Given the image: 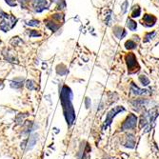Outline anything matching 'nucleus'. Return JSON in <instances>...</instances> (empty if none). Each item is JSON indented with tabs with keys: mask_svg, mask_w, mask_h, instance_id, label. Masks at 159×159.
I'll list each match as a JSON object with an SVG mask.
<instances>
[{
	"mask_svg": "<svg viewBox=\"0 0 159 159\" xmlns=\"http://www.w3.org/2000/svg\"><path fill=\"white\" fill-rule=\"evenodd\" d=\"M60 100L63 108L64 116L68 127H71L75 122V111L73 105V92L70 87L64 85L60 92Z\"/></svg>",
	"mask_w": 159,
	"mask_h": 159,
	"instance_id": "nucleus-1",
	"label": "nucleus"
},
{
	"mask_svg": "<svg viewBox=\"0 0 159 159\" xmlns=\"http://www.w3.org/2000/svg\"><path fill=\"white\" fill-rule=\"evenodd\" d=\"M2 14L3 16H2L4 19L0 23V29H1L3 32H9L11 29H12L16 26L17 19L11 16H9L7 13H4L3 11H2Z\"/></svg>",
	"mask_w": 159,
	"mask_h": 159,
	"instance_id": "nucleus-2",
	"label": "nucleus"
},
{
	"mask_svg": "<svg viewBox=\"0 0 159 159\" xmlns=\"http://www.w3.org/2000/svg\"><path fill=\"white\" fill-rule=\"evenodd\" d=\"M126 63H127L129 74H134L140 69L138 62L136 60V57L133 52H129L126 55Z\"/></svg>",
	"mask_w": 159,
	"mask_h": 159,
	"instance_id": "nucleus-3",
	"label": "nucleus"
},
{
	"mask_svg": "<svg viewBox=\"0 0 159 159\" xmlns=\"http://www.w3.org/2000/svg\"><path fill=\"white\" fill-rule=\"evenodd\" d=\"M136 124H137V116L134 113H129L121 125V131L125 132V131H129V129H135Z\"/></svg>",
	"mask_w": 159,
	"mask_h": 159,
	"instance_id": "nucleus-4",
	"label": "nucleus"
},
{
	"mask_svg": "<svg viewBox=\"0 0 159 159\" xmlns=\"http://www.w3.org/2000/svg\"><path fill=\"white\" fill-rule=\"evenodd\" d=\"M125 108L122 107V106H116V107H114L113 109H111L108 114H107V116H106V119H105V122H104V125H103V129H105L106 128H108L109 126H111L113 118L116 116V114L119 113V112H123L125 111Z\"/></svg>",
	"mask_w": 159,
	"mask_h": 159,
	"instance_id": "nucleus-5",
	"label": "nucleus"
},
{
	"mask_svg": "<svg viewBox=\"0 0 159 159\" xmlns=\"http://www.w3.org/2000/svg\"><path fill=\"white\" fill-rule=\"evenodd\" d=\"M38 140V134H33L30 135V137L28 138V140L24 143V145L22 146L23 148L25 147V152H29V151H31L34 146H35V144Z\"/></svg>",
	"mask_w": 159,
	"mask_h": 159,
	"instance_id": "nucleus-6",
	"label": "nucleus"
},
{
	"mask_svg": "<svg viewBox=\"0 0 159 159\" xmlns=\"http://www.w3.org/2000/svg\"><path fill=\"white\" fill-rule=\"evenodd\" d=\"M33 5L37 12H41L42 11L48 9V3L46 0H33Z\"/></svg>",
	"mask_w": 159,
	"mask_h": 159,
	"instance_id": "nucleus-7",
	"label": "nucleus"
},
{
	"mask_svg": "<svg viewBox=\"0 0 159 159\" xmlns=\"http://www.w3.org/2000/svg\"><path fill=\"white\" fill-rule=\"evenodd\" d=\"M156 22V17L152 16V14H145L143 17V24H145L147 27H152Z\"/></svg>",
	"mask_w": 159,
	"mask_h": 159,
	"instance_id": "nucleus-8",
	"label": "nucleus"
},
{
	"mask_svg": "<svg viewBox=\"0 0 159 159\" xmlns=\"http://www.w3.org/2000/svg\"><path fill=\"white\" fill-rule=\"evenodd\" d=\"M124 147L129 149H134L135 147V139L133 134H129L124 142Z\"/></svg>",
	"mask_w": 159,
	"mask_h": 159,
	"instance_id": "nucleus-9",
	"label": "nucleus"
},
{
	"mask_svg": "<svg viewBox=\"0 0 159 159\" xmlns=\"http://www.w3.org/2000/svg\"><path fill=\"white\" fill-rule=\"evenodd\" d=\"M131 92H133V93L136 94V95H143V94H147L148 91L147 90H141L139 89L137 86H135L134 83H132L131 86Z\"/></svg>",
	"mask_w": 159,
	"mask_h": 159,
	"instance_id": "nucleus-10",
	"label": "nucleus"
},
{
	"mask_svg": "<svg viewBox=\"0 0 159 159\" xmlns=\"http://www.w3.org/2000/svg\"><path fill=\"white\" fill-rule=\"evenodd\" d=\"M113 33L114 34L116 35L119 39H122L125 35H126V32L123 28L119 27V26H116V27H114L113 28Z\"/></svg>",
	"mask_w": 159,
	"mask_h": 159,
	"instance_id": "nucleus-11",
	"label": "nucleus"
},
{
	"mask_svg": "<svg viewBox=\"0 0 159 159\" xmlns=\"http://www.w3.org/2000/svg\"><path fill=\"white\" fill-rule=\"evenodd\" d=\"M23 86V79L22 78H16L11 81V87L14 89H20Z\"/></svg>",
	"mask_w": 159,
	"mask_h": 159,
	"instance_id": "nucleus-12",
	"label": "nucleus"
},
{
	"mask_svg": "<svg viewBox=\"0 0 159 159\" xmlns=\"http://www.w3.org/2000/svg\"><path fill=\"white\" fill-rule=\"evenodd\" d=\"M127 26H128V28H129L131 31H135V30H136V27H137L136 22H134L133 19H128V21H127Z\"/></svg>",
	"mask_w": 159,
	"mask_h": 159,
	"instance_id": "nucleus-13",
	"label": "nucleus"
},
{
	"mask_svg": "<svg viewBox=\"0 0 159 159\" xmlns=\"http://www.w3.org/2000/svg\"><path fill=\"white\" fill-rule=\"evenodd\" d=\"M47 26H48V28H50L52 31H53V32H55L57 29L59 28V25L58 24H56V23H54V22H52V21H47Z\"/></svg>",
	"mask_w": 159,
	"mask_h": 159,
	"instance_id": "nucleus-14",
	"label": "nucleus"
},
{
	"mask_svg": "<svg viewBox=\"0 0 159 159\" xmlns=\"http://www.w3.org/2000/svg\"><path fill=\"white\" fill-rule=\"evenodd\" d=\"M139 81L141 82V84L143 86H148L150 84V80L146 75H140L139 76Z\"/></svg>",
	"mask_w": 159,
	"mask_h": 159,
	"instance_id": "nucleus-15",
	"label": "nucleus"
},
{
	"mask_svg": "<svg viewBox=\"0 0 159 159\" xmlns=\"http://www.w3.org/2000/svg\"><path fill=\"white\" fill-rule=\"evenodd\" d=\"M125 46H126V49L132 50V49H134V48L136 47V44H135V43H134L133 40H128V41L126 42Z\"/></svg>",
	"mask_w": 159,
	"mask_h": 159,
	"instance_id": "nucleus-16",
	"label": "nucleus"
},
{
	"mask_svg": "<svg viewBox=\"0 0 159 159\" xmlns=\"http://www.w3.org/2000/svg\"><path fill=\"white\" fill-rule=\"evenodd\" d=\"M26 86H27V88L29 90H31V91H33V90L35 89V84H34V82L33 80H28L26 82Z\"/></svg>",
	"mask_w": 159,
	"mask_h": 159,
	"instance_id": "nucleus-17",
	"label": "nucleus"
},
{
	"mask_svg": "<svg viewBox=\"0 0 159 159\" xmlns=\"http://www.w3.org/2000/svg\"><path fill=\"white\" fill-rule=\"evenodd\" d=\"M135 8H136V10H134V12H133V14H132L133 17H138L140 16V12H141V10L138 7H135Z\"/></svg>",
	"mask_w": 159,
	"mask_h": 159,
	"instance_id": "nucleus-18",
	"label": "nucleus"
},
{
	"mask_svg": "<svg viewBox=\"0 0 159 159\" xmlns=\"http://www.w3.org/2000/svg\"><path fill=\"white\" fill-rule=\"evenodd\" d=\"M29 35H30V37H37V36H40L41 34L36 31H31L30 34H29Z\"/></svg>",
	"mask_w": 159,
	"mask_h": 159,
	"instance_id": "nucleus-19",
	"label": "nucleus"
},
{
	"mask_svg": "<svg viewBox=\"0 0 159 159\" xmlns=\"http://www.w3.org/2000/svg\"><path fill=\"white\" fill-rule=\"evenodd\" d=\"M38 23H39V21H38V20H31V21H29V22L27 23V25L35 27V26H37V25H38Z\"/></svg>",
	"mask_w": 159,
	"mask_h": 159,
	"instance_id": "nucleus-20",
	"label": "nucleus"
},
{
	"mask_svg": "<svg viewBox=\"0 0 159 159\" xmlns=\"http://www.w3.org/2000/svg\"><path fill=\"white\" fill-rule=\"evenodd\" d=\"M91 104H92L91 99H90L89 97H86V99H85V105H86V108H87V109H89V108L91 107Z\"/></svg>",
	"mask_w": 159,
	"mask_h": 159,
	"instance_id": "nucleus-21",
	"label": "nucleus"
},
{
	"mask_svg": "<svg viewBox=\"0 0 159 159\" xmlns=\"http://www.w3.org/2000/svg\"><path fill=\"white\" fill-rule=\"evenodd\" d=\"M155 35V33H149V34H146V36H145V42H147V41H149L152 36H154Z\"/></svg>",
	"mask_w": 159,
	"mask_h": 159,
	"instance_id": "nucleus-22",
	"label": "nucleus"
},
{
	"mask_svg": "<svg viewBox=\"0 0 159 159\" xmlns=\"http://www.w3.org/2000/svg\"><path fill=\"white\" fill-rule=\"evenodd\" d=\"M6 1V3L8 4V5H10V6H11V7H14L16 5V3L14 2V0H5Z\"/></svg>",
	"mask_w": 159,
	"mask_h": 159,
	"instance_id": "nucleus-23",
	"label": "nucleus"
},
{
	"mask_svg": "<svg viewBox=\"0 0 159 159\" xmlns=\"http://www.w3.org/2000/svg\"><path fill=\"white\" fill-rule=\"evenodd\" d=\"M19 1L21 2V4H22V5H23L24 3H28V0H19ZM23 6H24V5H23Z\"/></svg>",
	"mask_w": 159,
	"mask_h": 159,
	"instance_id": "nucleus-24",
	"label": "nucleus"
},
{
	"mask_svg": "<svg viewBox=\"0 0 159 159\" xmlns=\"http://www.w3.org/2000/svg\"><path fill=\"white\" fill-rule=\"evenodd\" d=\"M4 88V84L2 82H0V90H2Z\"/></svg>",
	"mask_w": 159,
	"mask_h": 159,
	"instance_id": "nucleus-25",
	"label": "nucleus"
},
{
	"mask_svg": "<svg viewBox=\"0 0 159 159\" xmlns=\"http://www.w3.org/2000/svg\"><path fill=\"white\" fill-rule=\"evenodd\" d=\"M52 2H60V0H51Z\"/></svg>",
	"mask_w": 159,
	"mask_h": 159,
	"instance_id": "nucleus-26",
	"label": "nucleus"
}]
</instances>
